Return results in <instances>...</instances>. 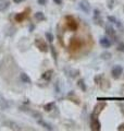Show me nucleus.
<instances>
[{
	"label": "nucleus",
	"instance_id": "obj_1",
	"mask_svg": "<svg viewBox=\"0 0 124 131\" xmlns=\"http://www.w3.org/2000/svg\"><path fill=\"white\" fill-rule=\"evenodd\" d=\"M65 24H67V27L72 32L76 31L77 27H78V24L76 22V20L74 19L72 15H67L65 16Z\"/></svg>",
	"mask_w": 124,
	"mask_h": 131
},
{
	"label": "nucleus",
	"instance_id": "obj_2",
	"mask_svg": "<svg viewBox=\"0 0 124 131\" xmlns=\"http://www.w3.org/2000/svg\"><path fill=\"white\" fill-rule=\"evenodd\" d=\"M105 28H106V34L109 36V38H110V39H112V43H113V42H117V40H118L117 32H115L114 27L111 25V23L107 24V25L105 26Z\"/></svg>",
	"mask_w": 124,
	"mask_h": 131
},
{
	"label": "nucleus",
	"instance_id": "obj_3",
	"mask_svg": "<svg viewBox=\"0 0 124 131\" xmlns=\"http://www.w3.org/2000/svg\"><path fill=\"white\" fill-rule=\"evenodd\" d=\"M106 106H107L106 102H99V103H97L96 105H95V107H94L92 116H97V117H98L99 115L102 113V110L106 108Z\"/></svg>",
	"mask_w": 124,
	"mask_h": 131
},
{
	"label": "nucleus",
	"instance_id": "obj_4",
	"mask_svg": "<svg viewBox=\"0 0 124 131\" xmlns=\"http://www.w3.org/2000/svg\"><path fill=\"white\" fill-rule=\"evenodd\" d=\"M35 45H36V47L43 52H47L48 49H49L47 43L45 42L44 39H41V38H36L35 39Z\"/></svg>",
	"mask_w": 124,
	"mask_h": 131
},
{
	"label": "nucleus",
	"instance_id": "obj_5",
	"mask_svg": "<svg viewBox=\"0 0 124 131\" xmlns=\"http://www.w3.org/2000/svg\"><path fill=\"white\" fill-rule=\"evenodd\" d=\"M82 46H83V42L80 38L73 37L71 39V42H70V48H71L72 50H78V49L82 48Z\"/></svg>",
	"mask_w": 124,
	"mask_h": 131
},
{
	"label": "nucleus",
	"instance_id": "obj_6",
	"mask_svg": "<svg viewBox=\"0 0 124 131\" xmlns=\"http://www.w3.org/2000/svg\"><path fill=\"white\" fill-rule=\"evenodd\" d=\"M90 129L94 131H100L101 130V124L99 121L97 116H92V121H90Z\"/></svg>",
	"mask_w": 124,
	"mask_h": 131
},
{
	"label": "nucleus",
	"instance_id": "obj_7",
	"mask_svg": "<svg viewBox=\"0 0 124 131\" xmlns=\"http://www.w3.org/2000/svg\"><path fill=\"white\" fill-rule=\"evenodd\" d=\"M122 74H123V68L121 66H114L112 68V70H111V75H112V78L115 80L120 79V77Z\"/></svg>",
	"mask_w": 124,
	"mask_h": 131
},
{
	"label": "nucleus",
	"instance_id": "obj_8",
	"mask_svg": "<svg viewBox=\"0 0 124 131\" xmlns=\"http://www.w3.org/2000/svg\"><path fill=\"white\" fill-rule=\"evenodd\" d=\"M94 23L95 24H97V25H100L102 26L103 25V20L101 18V15H100V11H99L98 9H95L94 10Z\"/></svg>",
	"mask_w": 124,
	"mask_h": 131
},
{
	"label": "nucleus",
	"instance_id": "obj_9",
	"mask_svg": "<svg viewBox=\"0 0 124 131\" xmlns=\"http://www.w3.org/2000/svg\"><path fill=\"white\" fill-rule=\"evenodd\" d=\"M78 6H80V9L84 12V13H89L90 10H92L90 5H89V2L87 1V0H82Z\"/></svg>",
	"mask_w": 124,
	"mask_h": 131
},
{
	"label": "nucleus",
	"instance_id": "obj_10",
	"mask_svg": "<svg viewBox=\"0 0 124 131\" xmlns=\"http://www.w3.org/2000/svg\"><path fill=\"white\" fill-rule=\"evenodd\" d=\"M3 125H5L6 127H8L9 129H12V130H16V131H20V130H22V128L18 125V124H15L14 121H11V120H7L3 122Z\"/></svg>",
	"mask_w": 124,
	"mask_h": 131
},
{
	"label": "nucleus",
	"instance_id": "obj_11",
	"mask_svg": "<svg viewBox=\"0 0 124 131\" xmlns=\"http://www.w3.org/2000/svg\"><path fill=\"white\" fill-rule=\"evenodd\" d=\"M99 44H100L103 48H109L111 45H112V40H111L109 37L105 36V37L100 38V40H99Z\"/></svg>",
	"mask_w": 124,
	"mask_h": 131
},
{
	"label": "nucleus",
	"instance_id": "obj_12",
	"mask_svg": "<svg viewBox=\"0 0 124 131\" xmlns=\"http://www.w3.org/2000/svg\"><path fill=\"white\" fill-rule=\"evenodd\" d=\"M67 74L70 78H72V79H75L76 77L80 75V70H78V69H69L68 72H67Z\"/></svg>",
	"mask_w": 124,
	"mask_h": 131
},
{
	"label": "nucleus",
	"instance_id": "obj_13",
	"mask_svg": "<svg viewBox=\"0 0 124 131\" xmlns=\"http://www.w3.org/2000/svg\"><path fill=\"white\" fill-rule=\"evenodd\" d=\"M28 11H30V9H26L25 11L23 12V13H18V14L15 15V21H16V22H22L23 20L27 16V12H28Z\"/></svg>",
	"mask_w": 124,
	"mask_h": 131
},
{
	"label": "nucleus",
	"instance_id": "obj_14",
	"mask_svg": "<svg viewBox=\"0 0 124 131\" xmlns=\"http://www.w3.org/2000/svg\"><path fill=\"white\" fill-rule=\"evenodd\" d=\"M10 6L9 0H0V11H5L7 10Z\"/></svg>",
	"mask_w": 124,
	"mask_h": 131
},
{
	"label": "nucleus",
	"instance_id": "obj_15",
	"mask_svg": "<svg viewBox=\"0 0 124 131\" xmlns=\"http://www.w3.org/2000/svg\"><path fill=\"white\" fill-rule=\"evenodd\" d=\"M20 79H21V81L23 82V83H27V84H30L31 82H32V80H31V78L28 77L26 73H24V72H22L20 74Z\"/></svg>",
	"mask_w": 124,
	"mask_h": 131
},
{
	"label": "nucleus",
	"instance_id": "obj_16",
	"mask_svg": "<svg viewBox=\"0 0 124 131\" xmlns=\"http://www.w3.org/2000/svg\"><path fill=\"white\" fill-rule=\"evenodd\" d=\"M37 122L41 126V127H44L45 129H47V130H53V128H52V126L50 125V124H48V122H46V121H44L43 119H38L37 120Z\"/></svg>",
	"mask_w": 124,
	"mask_h": 131
},
{
	"label": "nucleus",
	"instance_id": "obj_17",
	"mask_svg": "<svg viewBox=\"0 0 124 131\" xmlns=\"http://www.w3.org/2000/svg\"><path fill=\"white\" fill-rule=\"evenodd\" d=\"M77 86L82 90V92H86V91H87V86H86V84H85L84 79H80L77 81Z\"/></svg>",
	"mask_w": 124,
	"mask_h": 131
},
{
	"label": "nucleus",
	"instance_id": "obj_18",
	"mask_svg": "<svg viewBox=\"0 0 124 131\" xmlns=\"http://www.w3.org/2000/svg\"><path fill=\"white\" fill-rule=\"evenodd\" d=\"M52 73H53V70H48V71H46V72L43 73L41 78H43L45 81H50L51 77H52Z\"/></svg>",
	"mask_w": 124,
	"mask_h": 131
},
{
	"label": "nucleus",
	"instance_id": "obj_19",
	"mask_svg": "<svg viewBox=\"0 0 124 131\" xmlns=\"http://www.w3.org/2000/svg\"><path fill=\"white\" fill-rule=\"evenodd\" d=\"M34 16H35V19H36L38 22H41V21H45V20H46V16H45V14L43 13V12H40V11L36 12Z\"/></svg>",
	"mask_w": 124,
	"mask_h": 131
},
{
	"label": "nucleus",
	"instance_id": "obj_20",
	"mask_svg": "<svg viewBox=\"0 0 124 131\" xmlns=\"http://www.w3.org/2000/svg\"><path fill=\"white\" fill-rule=\"evenodd\" d=\"M111 57H112V54L109 52V51H103L100 55V58L102 60H109V59H111Z\"/></svg>",
	"mask_w": 124,
	"mask_h": 131
},
{
	"label": "nucleus",
	"instance_id": "obj_21",
	"mask_svg": "<svg viewBox=\"0 0 124 131\" xmlns=\"http://www.w3.org/2000/svg\"><path fill=\"white\" fill-rule=\"evenodd\" d=\"M53 107H55V102H51V103H48L44 106V109L46 110V112H51V110L53 109Z\"/></svg>",
	"mask_w": 124,
	"mask_h": 131
},
{
	"label": "nucleus",
	"instance_id": "obj_22",
	"mask_svg": "<svg viewBox=\"0 0 124 131\" xmlns=\"http://www.w3.org/2000/svg\"><path fill=\"white\" fill-rule=\"evenodd\" d=\"M102 79H103V74H97L96 77L94 78V81H95V83H96L97 85H100Z\"/></svg>",
	"mask_w": 124,
	"mask_h": 131
},
{
	"label": "nucleus",
	"instance_id": "obj_23",
	"mask_svg": "<svg viewBox=\"0 0 124 131\" xmlns=\"http://www.w3.org/2000/svg\"><path fill=\"white\" fill-rule=\"evenodd\" d=\"M45 35H46V38H47V40H48L49 43H52L53 42L55 37H53V35L51 34L50 32H46V34H45Z\"/></svg>",
	"mask_w": 124,
	"mask_h": 131
},
{
	"label": "nucleus",
	"instance_id": "obj_24",
	"mask_svg": "<svg viewBox=\"0 0 124 131\" xmlns=\"http://www.w3.org/2000/svg\"><path fill=\"white\" fill-rule=\"evenodd\" d=\"M50 51H51V55H52V58L55 59V61H57V58H58V55H57V51H56V48L55 46H50Z\"/></svg>",
	"mask_w": 124,
	"mask_h": 131
},
{
	"label": "nucleus",
	"instance_id": "obj_25",
	"mask_svg": "<svg viewBox=\"0 0 124 131\" xmlns=\"http://www.w3.org/2000/svg\"><path fill=\"white\" fill-rule=\"evenodd\" d=\"M74 95H75V94H74V91H71V92L69 93V95H68V96H69V97H72V96H74ZM72 102H74V103L77 104V105L80 104V101H78V98H77V97L73 98V101H72Z\"/></svg>",
	"mask_w": 124,
	"mask_h": 131
},
{
	"label": "nucleus",
	"instance_id": "obj_26",
	"mask_svg": "<svg viewBox=\"0 0 124 131\" xmlns=\"http://www.w3.org/2000/svg\"><path fill=\"white\" fill-rule=\"evenodd\" d=\"M31 114H32V116L35 118V119H41V114L40 113H38V112H31Z\"/></svg>",
	"mask_w": 124,
	"mask_h": 131
},
{
	"label": "nucleus",
	"instance_id": "obj_27",
	"mask_svg": "<svg viewBox=\"0 0 124 131\" xmlns=\"http://www.w3.org/2000/svg\"><path fill=\"white\" fill-rule=\"evenodd\" d=\"M107 19H108L109 23H111V24H115V23H117V21H118L117 18H115V16H113V15H109Z\"/></svg>",
	"mask_w": 124,
	"mask_h": 131
},
{
	"label": "nucleus",
	"instance_id": "obj_28",
	"mask_svg": "<svg viewBox=\"0 0 124 131\" xmlns=\"http://www.w3.org/2000/svg\"><path fill=\"white\" fill-rule=\"evenodd\" d=\"M115 25L118 26L119 30H121V32H124V26H123V24L120 22V21H117V23H115Z\"/></svg>",
	"mask_w": 124,
	"mask_h": 131
},
{
	"label": "nucleus",
	"instance_id": "obj_29",
	"mask_svg": "<svg viewBox=\"0 0 124 131\" xmlns=\"http://www.w3.org/2000/svg\"><path fill=\"white\" fill-rule=\"evenodd\" d=\"M118 50L119 51H121V52H124V43H120L119 45H118Z\"/></svg>",
	"mask_w": 124,
	"mask_h": 131
},
{
	"label": "nucleus",
	"instance_id": "obj_30",
	"mask_svg": "<svg viewBox=\"0 0 124 131\" xmlns=\"http://www.w3.org/2000/svg\"><path fill=\"white\" fill-rule=\"evenodd\" d=\"M118 105H119V108L121 110V113L124 115V103H119Z\"/></svg>",
	"mask_w": 124,
	"mask_h": 131
},
{
	"label": "nucleus",
	"instance_id": "obj_31",
	"mask_svg": "<svg viewBox=\"0 0 124 131\" xmlns=\"http://www.w3.org/2000/svg\"><path fill=\"white\" fill-rule=\"evenodd\" d=\"M46 2H47V0H38V5H40V6H45Z\"/></svg>",
	"mask_w": 124,
	"mask_h": 131
},
{
	"label": "nucleus",
	"instance_id": "obj_32",
	"mask_svg": "<svg viewBox=\"0 0 124 131\" xmlns=\"http://www.w3.org/2000/svg\"><path fill=\"white\" fill-rule=\"evenodd\" d=\"M118 130L119 131H124V124H121L118 127Z\"/></svg>",
	"mask_w": 124,
	"mask_h": 131
},
{
	"label": "nucleus",
	"instance_id": "obj_33",
	"mask_svg": "<svg viewBox=\"0 0 124 131\" xmlns=\"http://www.w3.org/2000/svg\"><path fill=\"white\" fill-rule=\"evenodd\" d=\"M53 2H55L56 3V5H62V2H63V1H62V0H53Z\"/></svg>",
	"mask_w": 124,
	"mask_h": 131
},
{
	"label": "nucleus",
	"instance_id": "obj_34",
	"mask_svg": "<svg viewBox=\"0 0 124 131\" xmlns=\"http://www.w3.org/2000/svg\"><path fill=\"white\" fill-rule=\"evenodd\" d=\"M34 24H31V26H30V32H33V30H34Z\"/></svg>",
	"mask_w": 124,
	"mask_h": 131
},
{
	"label": "nucleus",
	"instance_id": "obj_35",
	"mask_svg": "<svg viewBox=\"0 0 124 131\" xmlns=\"http://www.w3.org/2000/svg\"><path fill=\"white\" fill-rule=\"evenodd\" d=\"M22 1H24V0H13V2H15V3H20Z\"/></svg>",
	"mask_w": 124,
	"mask_h": 131
},
{
	"label": "nucleus",
	"instance_id": "obj_36",
	"mask_svg": "<svg viewBox=\"0 0 124 131\" xmlns=\"http://www.w3.org/2000/svg\"><path fill=\"white\" fill-rule=\"evenodd\" d=\"M2 100H3V98H2V95H1V94H0V103H1V102H2Z\"/></svg>",
	"mask_w": 124,
	"mask_h": 131
},
{
	"label": "nucleus",
	"instance_id": "obj_37",
	"mask_svg": "<svg viewBox=\"0 0 124 131\" xmlns=\"http://www.w3.org/2000/svg\"><path fill=\"white\" fill-rule=\"evenodd\" d=\"M123 11H124V9H123Z\"/></svg>",
	"mask_w": 124,
	"mask_h": 131
}]
</instances>
